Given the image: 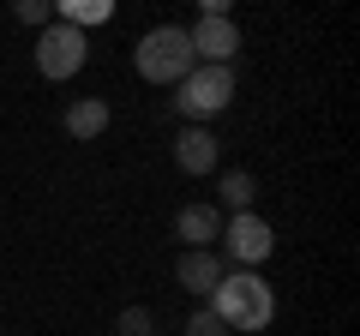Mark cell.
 I'll return each instance as SVG.
<instances>
[{
    "instance_id": "1",
    "label": "cell",
    "mask_w": 360,
    "mask_h": 336,
    "mask_svg": "<svg viewBox=\"0 0 360 336\" xmlns=\"http://www.w3.org/2000/svg\"><path fill=\"white\" fill-rule=\"evenodd\" d=\"M210 312H217L229 330H264L276 318V288L264 283L258 271H229L210 295Z\"/></svg>"
},
{
    "instance_id": "2",
    "label": "cell",
    "mask_w": 360,
    "mask_h": 336,
    "mask_svg": "<svg viewBox=\"0 0 360 336\" xmlns=\"http://www.w3.org/2000/svg\"><path fill=\"white\" fill-rule=\"evenodd\" d=\"M132 60H139V78H150V84H180L198 66V54H193V42H186L180 25H156V30H144Z\"/></svg>"
},
{
    "instance_id": "3",
    "label": "cell",
    "mask_w": 360,
    "mask_h": 336,
    "mask_svg": "<svg viewBox=\"0 0 360 336\" xmlns=\"http://www.w3.org/2000/svg\"><path fill=\"white\" fill-rule=\"evenodd\" d=\"M180 115H193V120H210L222 115V108L234 103V72L229 66H193V72L180 78Z\"/></svg>"
},
{
    "instance_id": "4",
    "label": "cell",
    "mask_w": 360,
    "mask_h": 336,
    "mask_svg": "<svg viewBox=\"0 0 360 336\" xmlns=\"http://www.w3.org/2000/svg\"><path fill=\"white\" fill-rule=\"evenodd\" d=\"M84 54H90L84 30H72V25H49V30L37 37V72L60 84V78L84 72Z\"/></svg>"
},
{
    "instance_id": "5",
    "label": "cell",
    "mask_w": 360,
    "mask_h": 336,
    "mask_svg": "<svg viewBox=\"0 0 360 336\" xmlns=\"http://www.w3.org/2000/svg\"><path fill=\"white\" fill-rule=\"evenodd\" d=\"M222 240H229V259H240V264H264L270 252H276V228H270L264 217H252V210H240V217H229V228H222Z\"/></svg>"
},
{
    "instance_id": "6",
    "label": "cell",
    "mask_w": 360,
    "mask_h": 336,
    "mask_svg": "<svg viewBox=\"0 0 360 336\" xmlns=\"http://www.w3.org/2000/svg\"><path fill=\"white\" fill-rule=\"evenodd\" d=\"M186 42H193V54H198V66H229L234 60V49H240V25H234L229 13L222 18H198L193 30H186Z\"/></svg>"
},
{
    "instance_id": "7",
    "label": "cell",
    "mask_w": 360,
    "mask_h": 336,
    "mask_svg": "<svg viewBox=\"0 0 360 336\" xmlns=\"http://www.w3.org/2000/svg\"><path fill=\"white\" fill-rule=\"evenodd\" d=\"M174 234L186 240V252H210V246L222 240V210L217 205H180Z\"/></svg>"
},
{
    "instance_id": "8",
    "label": "cell",
    "mask_w": 360,
    "mask_h": 336,
    "mask_svg": "<svg viewBox=\"0 0 360 336\" xmlns=\"http://www.w3.org/2000/svg\"><path fill=\"white\" fill-rule=\"evenodd\" d=\"M174 276H180V288H193V295H217V283H222L229 271H222L217 252H180V259H174Z\"/></svg>"
},
{
    "instance_id": "9",
    "label": "cell",
    "mask_w": 360,
    "mask_h": 336,
    "mask_svg": "<svg viewBox=\"0 0 360 336\" xmlns=\"http://www.w3.org/2000/svg\"><path fill=\"white\" fill-rule=\"evenodd\" d=\"M174 162H180V174H210L217 168V138L205 127H186L174 138Z\"/></svg>"
},
{
    "instance_id": "10",
    "label": "cell",
    "mask_w": 360,
    "mask_h": 336,
    "mask_svg": "<svg viewBox=\"0 0 360 336\" xmlns=\"http://www.w3.org/2000/svg\"><path fill=\"white\" fill-rule=\"evenodd\" d=\"M103 127H108V103H96V96H78V103L66 108V132H72V138H96Z\"/></svg>"
},
{
    "instance_id": "11",
    "label": "cell",
    "mask_w": 360,
    "mask_h": 336,
    "mask_svg": "<svg viewBox=\"0 0 360 336\" xmlns=\"http://www.w3.org/2000/svg\"><path fill=\"white\" fill-rule=\"evenodd\" d=\"M222 198H229V210L240 217V210H252V198H258V181L246 174V168H229V181H222Z\"/></svg>"
},
{
    "instance_id": "12",
    "label": "cell",
    "mask_w": 360,
    "mask_h": 336,
    "mask_svg": "<svg viewBox=\"0 0 360 336\" xmlns=\"http://www.w3.org/2000/svg\"><path fill=\"white\" fill-rule=\"evenodd\" d=\"M115 330H120V336H150L156 318H150V306H127V312L115 318Z\"/></svg>"
},
{
    "instance_id": "13",
    "label": "cell",
    "mask_w": 360,
    "mask_h": 336,
    "mask_svg": "<svg viewBox=\"0 0 360 336\" xmlns=\"http://www.w3.org/2000/svg\"><path fill=\"white\" fill-rule=\"evenodd\" d=\"M186 336H234V330H229V324H222L210 306H198L193 318H186Z\"/></svg>"
},
{
    "instance_id": "14",
    "label": "cell",
    "mask_w": 360,
    "mask_h": 336,
    "mask_svg": "<svg viewBox=\"0 0 360 336\" xmlns=\"http://www.w3.org/2000/svg\"><path fill=\"white\" fill-rule=\"evenodd\" d=\"M13 13L25 18V25H42V30H49V0H18Z\"/></svg>"
}]
</instances>
